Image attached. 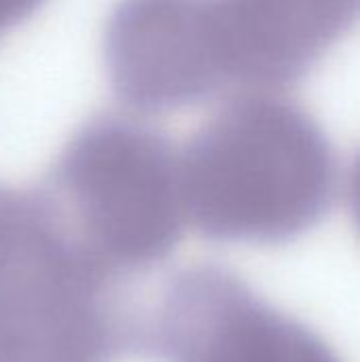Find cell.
Wrapping results in <instances>:
<instances>
[{"label":"cell","instance_id":"obj_1","mask_svg":"<svg viewBox=\"0 0 360 362\" xmlns=\"http://www.w3.org/2000/svg\"><path fill=\"white\" fill-rule=\"evenodd\" d=\"M187 221L221 244H286L314 229L337 195V157L297 102L248 91L180 153Z\"/></svg>","mask_w":360,"mask_h":362},{"label":"cell","instance_id":"obj_2","mask_svg":"<svg viewBox=\"0 0 360 362\" xmlns=\"http://www.w3.org/2000/svg\"><path fill=\"white\" fill-rule=\"evenodd\" d=\"M34 191L64 240L121 293L170 259L189 223L180 155L123 115L85 121Z\"/></svg>","mask_w":360,"mask_h":362},{"label":"cell","instance_id":"obj_3","mask_svg":"<svg viewBox=\"0 0 360 362\" xmlns=\"http://www.w3.org/2000/svg\"><path fill=\"white\" fill-rule=\"evenodd\" d=\"M132 312L53 225L36 191L0 187V362H115Z\"/></svg>","mask_w":360,"mask_h":362},{"label":"cell","instance_id":"obj_4","mask_svg":"<svg viewBox=\"0 0 360 362\" xmlns=\"http://www.w3.org/2000/svg\"><path fill=\"white\" fill-rule=\"evenodd\" d=\"M132 352L159 362H344L314 329L212 263L170 276L134 316Z\"/></svg>","mask_w":360,"mask_h":362},{"label":"cell","instance_id":"obj_5","mask_svg":"<svg viewBox=\"0 0 360 362\" xmlns=\"http://www.w3.org/2000/svg\"><path fill=\"white\" fill-rule=\"evenodd\" d=\"M102 51L112 93L134 112H174L231 85L212 0H119Z\"/></svg>","mask_w":360,"mask_h":362},{"label":"cell","instance_id":"obj_6","mask_svg":"<svg viewBox=\"0 0 360 362\" xmlns=\"http://www.w3.org/2000/svg\"><path fill=\"white\" fill-rule=\"evenodd\" d=\"M231 85L278 91L301 81L360 23V0H212Z\"/></svg>","mask_w":360,"mask_h":362},{"label":"cell","instance_id":"obj_7","mask_svg":"<svg viewBox=\"0 0 360 362\" xmlns=\"http://www.w3.org/2000/svg\"><path fill=\"white\" fill-rule=\"evenodd\" d=\"M42 4L45 0H0V38L32 17Z\"/></svg>","mask_w":360,"mask_h":362},{"label":"cell","instance_id":"obj_8","mask_svg":"<svg viewBox=\"0 0 360 362\" xmlns=\"http://www.w3.org/2000/svg\"><path fill=\"white\" fill-rule=\"evenodd\" d=\"M348 206H350V214L356 225V231L360 233V151L356 153L350 165V174H348Z\"/></svg>","mask_w":360,"mask_h":362}]
</instances>
